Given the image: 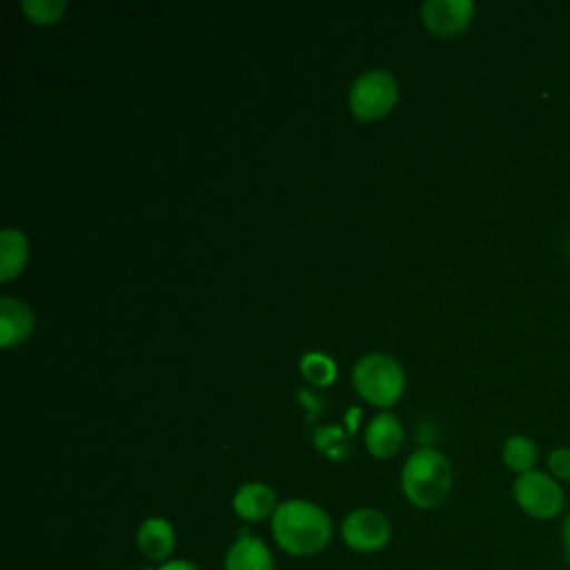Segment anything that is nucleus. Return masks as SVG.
Returning <instances> with one entry per match:
<instances>
[{"mask_svg":"<svg viewBox=\"0 0 570 570\" xmlns=\"http://www.w3.org/2000/svg\"><path fill=\"white\" fill-rule=\"evenodd\" d=\"M272 532L276 543L294 554L307 557L321 552L330 537L332 523L323 508L303 499H289L278 503L276 512L272 514Z\"/></svg>","mask_w":570,"mask_h":570,"instance_id":"nucleus-1","label":"nucleus"},{"mask_svg":"<svg viewBox=\"0 0 570 570\" xmlns=\"http://www.w3.org/2000/svg\"><path fill=\"white\" fill-rule=\"evenodd\" d=\"M401 485L407 501L416 508H436L445 501L452 488L450 461L434 448H419L403 465Z\"/></svg>","mask_w":570,"mask_h":570,"instance_id":"nucleus-2","label":"nucleus"},{"mask_svg":"<svg viewBox=\"0 0 570 570\" xmlns=\"http://www.w3.org/2000/svg\"><path fill=\"white\" fill-rule=\"evenodd\" d=\"M352 381L356 392L379 407L396 403L405 390V374L401 365L381 352L361 356L352 370Z\"/></svg>","mask_w":570,"mask_h":570,"instance_id":"nucleus-3","label":"nucleus"},{"mask_svg":"<svg viewBox=\"0 0 570 570\" xmlns=\"http://www.w3.org/2000/svg\"><path fill=\"white\" fill-rule=\"evenodd\" d=\"M396 80L385 69L363 71L350 89V109L358 120H376L396 105Z\"/></svg>","mask_w":570,"mask_h":570,"instance_id":"nucleus-4","label":"nucleus"},{"mask_svg":"<svg viewBox=\"0 0 570 570\" xmlns=\"http://www.w3.org/2000/svg\"><path fill=\"white\" fill-rule=\"evenodd\" d=\"M512 497L517 505L532 519H554L563 510L561 483L541 470L519 474L512 485Z\"/></svg>","mask_w":570,"mask_h":570,"instance_id":"nucleus-5","label":"nucleus"},{"mask_svg":"<svg viewBox=\"0 0 570 570\" xmlns=\"http://www.w3.org/2000/svg\"><path fill=\"white\" fill-rule=\"evenodd\" d=\"M343 541L356 552H376L381 550L392 534L387 517L376 508H356L352 510L341 525Z\"/></svg>","mask_w":570,"mask_h":570,"instance_id":"nucleus-6","label":"nucleus"},{"mask_svg":"<svg viewBox=\"0 0 570 570\" xmlns=\"http://www.w3.org/2000/svg\"><path fill=\"white\" fill-rule=\"evenodd\" d=\"M474 16L470 0H428L421 7V18L428 31L436 38H454L463 33Z\"/></svg>","mask_w":570,"mask_h":570,"instance_id":"nucleus-7","label":"nucleus"},{"mask_svg":"<svg viewBox=\"0 0 570 570\" xmlns=\"http://www.w3.org/2000/svg\"><path fill=\"white\" fill-rule=\"evenodd\" d=\"M33 330V312L27 303L13 296L0 298V345L13 347L22 343Z\"/></svg>","mask_w":570,"mask_h":570,"instance_id":"nucleus-8","label":"nucleus"},{"mask_svg":"<svg viewBox=\"0 0 570 570\" xmlns=\"http://www.w3.org/2000/svg\"><path fill=\"white\" fill-rule=\"evenodd\" d=\"M403 443V428L392 412H379L367 430H365V445L367 452L376 459H387L399 452Z\"/></svg>","mask_w":570,"mask_h":570,"instance_id":"nucleus-9","label":"nucleus"},{"mask_svg":"<svg viewBox=\"0 0 570 570\" xmlns=\"http://www.w3.org/2000/svg\"><path fill=\"white\" fill-rule=\"evenodd\" d=\"M234 512L245 521H263L272 517L278 508L276 494L265 483H245L236 490L232 499Z\"/></svg>","mask_w":570,"mask_h":570,"instance_id":"nucleus-10","label":"nucleus"},{"mask_svg":"<svg viewBox=\"0 0 570 570\" xmlns=\"http://www.w3.org/2000/svg\"><path fill=\"white\" fill-rule=\"evenodd\" d=\"M225 570H274V559L258 537L243 532L227 550Z\"/></svg>","mask_w":570,"mask_h":570,"instance_id":"nucleus-11","label":"nucleus"},{"mask_svg":"<svg viewBox=\"0 0 570 570\" xmlns=\"http://www.w3.org/2000/svg\"><path fill=\"white\" fill-rule=\"evenodd\" d=\"M174 541H176V532L171 523L160 517L145 519L136 532L138 550L149 561H165L174 550Z\"/></svg>","mask_w":570,"mask_h":570,"instance_id":"nucleus-12","label":"nucleus"},{"mask_svg":"<svg viewBox=\"0 0 570 570\" xmlns=\"http://www.w3.org/2000/svg\"><path fill=\"white\" fill-rule=\"evenodd\" d=\"M29 256V247H27V238L20 229L7 227L0 234V278L9 281L13 276H18L27 263Z\"/></svg>","mask_w":570,"mask_h":570,"instance_id":"nucleus-13","label":"nucleus"},{"mask_svg":"<svg viewBox=\"0 0 570 570\" xmlns=\"http://www.w3.org/2000/svg\"><path fill=\"white\" fill-rule=\"evenodd\" d=\"M501 459L505 463L508 470H512L517 476L519 474H525V472H532L534 465H537V459H539V452H537V445L530 436L525 434H512L505 443H503V450H501Z\"/></svg>","mask_w":570,"mask_h":570,"instance_id":"nucleus-14","label":"nucleus"},{"mask_svg":"<svg viewBox=\"0 0 570 570\" xmlns=\"http://www.w3.org/2000/svg\"><path fill=\"white\" fill-rule=\"evenodd\" d=\"M301 372L303 376L314 385H330L336 376L334 361L323 352H307L301 358Z\"/></svg>","mask_w":570,"mask_h":570,"instance_id":"nucleus-15","label":"nucleus"},{"mask_svg":"<svg viewBox=\"0 0 570 570\" xmlns=\"http://www.w3.org/2000/svg\"><path fill=\"white\" fill-rule=\"evenodd\" d=\"M22 9L31 22L51 24V22L60 20V16L67 9V2H62V0H22Z\"/></svg>","mask_w":570,"mask_h":570,"instance_id":"nucleus-16","label":"nucleus"},{"mask_svg":"<svg viewBox=\"0 0 570 570\" xmlns=\"http://www.w3.org/2000/svg\"><path fill=\"white\" fill-rule=\"evenodd\" d=\"M316 445L332 459H341L350 450V434L338 425H325L316 432Z\"/></svg>","mask_w":570,"mask_h":570,"instance_id":"nucleus-17","label":"nucleus"},{"mask_svg":"<svg viewBox=\"0 0 570 570\" xmlns=\"http://www.w3.org/2000/svg\"><path fill=\"white\" fill-rule=\"evenodd\" d=\"M548 470L557 481H570V448L559 445L548 454Z\"/></svg>","mask_w":570,"mask_h":570,"instance_id":"nucleus-18","label":"nucleus"},{"mask_svg":"<svg viewBox=\"0 0 570 570\" xmlns=\"http://www.w3.org/2000/svg\"><path fill=\"white\" fill-rule=\"evenodd\" d=\"M298 401L309 410L307 419H312L314 414H318V412H321V407H323V401H321L318 396H314V392H312V390H298Z\"/></svg>","mask_w":570,"mask_h":570,"instance_id":"nucleus-19","label":"nucleus"},{"mask_svg":"<svg viewBox=\"0 0 570 570\" xmlns=\"http://www.w3.org/2000/svg\"><path fill=\"white\" fill-rule=\"evenodd\" d=\"M561 543H563V557L570 563V512L566 514V519L561 523Z\"/></svg>","mask_w":570,"mask_h":570,"instance_id":"nucleus-20","label":"nucleus"},{"mask_svg":"<svg viewBox=\"0 0 570 570\" xmlns=\"http://www.w3.org/2000/svg\"><path fill=\"white\" fill-rule=\"evenodd\" d=\"M158 570H198V568L185 559H176V561H165Z\"/></svg>","mask_w":570,"mask_h":570,"instance_id":"nucleus-21","label":"nucleus"},{"mask_svg":"<svg viewBox=\"0 0 570 570\" xmlns=\"http://www.w3.org/2000/svg\"><path fill=\"white\" fill-rule=\"evenodd\" d=\"M358 416H361L358 407H350V410H347L345 421H347V430H350V432H354V430H356V425H358Z\"/></svg>","mask_w":570,"mask_h":570,"instance_id":"nucleus-22","label":"nucleus"}]
</instances>
